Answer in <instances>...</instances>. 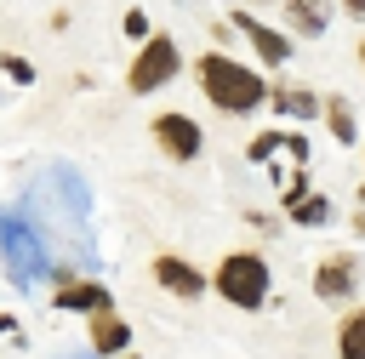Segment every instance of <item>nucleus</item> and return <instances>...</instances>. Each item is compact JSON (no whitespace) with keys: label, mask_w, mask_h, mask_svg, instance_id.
<instances>
[{"label":"nucleus","mask_w":365,"mask_h":359,"mask_svg":"<svg viewBox=\"0 0 365 359\" xmlns=\"http://www.w3.org/2000/svg\"><path fill=\"white\" fill-rule=\"evenodd\" d=\"M279 148H285V131H257V137L245 142V160H257V165H262V160H268V154H279Z\"/></svg>","instance_id":"obj_15"},{"label":"nucleus","mask_w":365,"mask_h":359,"mask_svg":"<svg viewBox=\"0 0 365 359\" xmlns=\"http://www.w3.org/2000/svg\"><path fill=\"white\" fill-rule=\"evenodd\" d=\"M148 137H154V148L165 154V160H200V148H205V131H200V120L194 114H182V108H165V114H154L148 120Z\"/></svg>","instance_id":"obj_4"},{"label":"nucleus","mask_w":365,"mask_h":359,"mask_svg":"<svg viewBox=\"0 0 365 359\" xmlns=\"http://www.w3.org/2000/svg\"><path fill=\"white\" fill-rule=\"evenodd\" d=\"M319 114H325V131H331L342 148H354V142H359V120H354V103H348V97H325V103H319Z\"/></svg>","instance_id":"obj_10"},{"label":"nucleus","mask_w":365,"mask_h":359,"mask_svg":"<svg viewBox=\"0 0 365 359\" xmlns=\"http://www.w3.org/2000/svg\"><path fill=\"white\" fill-rule=\"evenodd\" d=\"M228 23H234V28L251 40V51H257V63H262V68H279V63H291V34H285V28H274V23H262V17H251L245 6H240Z\"/></svg>","instance_id":"obj_6"},{"label":"nucleus","mask_w":365,"mask_h":359,"mask_svg":"<svg viewBox=\"0 0 365 359\" xmlns=\"http://www.w3.org/2000/svg\"><path fill=\"white\" fill-rule=\"evenodd\" d=\"M228 308H262L268 302V291H274V268H268V256L262 251H222V262H217V274L205 279Z\"/></svg>","instance_id":"obj_2"},{"label":"nucleus","mask_w":365,"mask_h":359,"mask_svg":"<svg viewBox=\"0 0 365 359\" xmlns=\"http://www.w3.org/2000/svg\"><path fill=\"white\" fill-rule=\"evenodd\" d=\"M354 228H359V234H365V205H359V211H354Z\"/></svg>","instance_id":"obj_21"},{"label":"nucleus","mask_w":365,"mask_h":359,"mask_svg":"<svg viewBox=\"0 0 365 359\" xmlns=\"http://www.w3.org/2000/svg\"><path fill=\"white\" fill-rule=\"evenodd\" d=\"M177 68H182V51H177V40H171V34H148V40L137 46L131 68H125V85H131L137 97H148V91L171 85V80H177Z\"/></svg>","instance_id":"obj_3"},{"label":"nucleus","mask_w":365,"mask_h":359,"mask_svg":"<svg viewBox=\"0 0 365 359\" xmlns=\"http://www.w3.org/2000/svg\"><path fill=\"white\" fill-rule=\"evenodd\" d=\"M359 68H365V40H359Z\"/></svg>","instance_id":"obj_24"},{"label":"nucleus","mask_w":365,"mask_h":359,"mask_svg":"<svg viewBox=\"0 0 365 359\" xmlns=\"http://www.w3.org/2000/svg\"><path fill=\"white\" fill-rule=\"evenodd\" d=\"M285 23H291V34H325L331 6L325 0H285Z\"/></svg>","instance_id":"obj_11"},{"label":"nucleus","mask_w":365,"mask_h":359,"mask_svg":"<svg viewBox=\"0 0 365 359\" xmlns=\"http://www.w3.org/2000/svg\"><path fill=\"white\" fill-rule=\"evenodd\" d=\"M0 331H17V319H11V313H0Z\"/></svg>","instance_id":"obj_22"},{"label":"nucleus","mask_w":365,"mask_h":359,"mask_svg":"<svg viewBox=\"0 0 365 359\" xmlns=\"http://www.w3.org/2000/svg\"><path fill=\"white\" fill-rule=\"evenodd\" d=\"M336 353H342V359H365V302L342 313V325H336Z\"/></svg>","instance_id":"obj_13"},{"label":"nucleus","mask_w":365,"mask_h":359,"mask_svg":"<svg viewBox=\"0 0 365 359\" xmlns=\"http://www.w3.org/2000/svg\"><path fill=\"white\" fill-rule=\"evenodd\" d=\"M285 154H291V160H297V165H308V142H302V137H297V131H285Z\"/></svg>","instance_id":"obj_19"},{"label":"nucleus","mask_w":365,"mask_h":359,"mask_svg":"<svg viewBox=\"0 0 365 359\" xmlns=\"http://www.w3.org/2000/svg\"><path fill=\"white\" fill-rule=\"evenodd\" d=\"M285 217H291V222H297V228H319V222H331V199H325V194H314V188H308V194H302V199H297V205H285Z\"/></svg>","instance_id":"obj_14"},{"label":"nucleus","mask_w":365,"mask_h":359,"mask_svg":"<svg viewBox=\"0 0 365 359\" xmlns=\"http://www.w3.org/2000/svg\"><path fill=\"white\" fill-rule=\"evenodd\" d=\"M154 285L171 291V296H182V302L205 296V274H200L188 256H177V251H160V256H154Z\"/></svg>","instance_id":"obj_7"},{"label":"nucleus","mask_w":365,"mask_h":359,"mask_svg":"<svg viewBox=\"0 0 365 359\" xmlns=\"http://www.w3.org/2000/svg\"><path fill=\"white\" fill-rule=\"evenodd\" d=\"M120 28H125V40H137V46L154 34V23H148V11H143V6H131V11L120 17Z\"/></svg>","instance_id":"obj_16"},{"label":"nucleus","mask_w":365,"mask_h":359,"mask_svg":"<svg viewBox=\"0 0 365 359\" xmlns=\"http://www.w3.org/2000/svg\"><path fill=\"white\" fill-rule=\"evenodd\" d=\"M302 194H308V171H297V177L285 182V194H279V205H297Z\"/></svg>","instance_id":"obj_18"},{"label":"nucleus","mask_w":365,"mask_h":359,"mask_svg":"<svg viewBox=\"0 0 365 359\" xmlns=\"http://www.w3.org/2000/svg\"><path fill=\"white\" fill-rule=\"evenodd\" d=\"M342 6H348V11H354V17H365V0H342Z\"/></svg>","instance_id":"obj_20"},{"label":"nucleus","mask_w":365,"mask_h":359,"mask_svg":"<svg viewBox=\"0 0 365 359\" xmlns=\"http://www.w3.org/2000/svg\"><path fill=\"white\" fill-rule=\"evenodd\" d=\"M120 359H143V353H120Z\"/></svg>","instance_id":"obj_25"},{"label":"nucleus","mask_w":365,"mask_h":359,"mask_svg":"<svg viewBox=\"0 0 365 359\" xmlns=\"http://www.w3.org/2000/svg\"><path fill=\"white\" fill-rule=\"evenodd\" d=\"M0 68H6V80H17V85H29V80H34V63H29V57H17V51H6V57H0Z\"/></svg>","instance_id":"obj_17"},{"label":"nucleus","mask_w":365,"mask_h":359,"mask_svg":"<svg viewBox=\"0 0 365 359\" xmlns=\"http://www.w3.org/2000/svg\"><path fill=\"white\" fill-rule=\"evenodd\" d=\"M268 103H274V114L319 120V97H314V91H302V85H268Z\"/></svg>","instance_id":"obj_12"},{"label":"nucleus","mask_w":365,"mask_h":359,"mask_svg":"<svg viewBox=\"0 0 365 359\" xmlns=\"http://www.w3.org/2000/svg\"><path fill=\"white\" fill-rule=\"evenodd\" d=\"M314 296L319 302H348L359 296V256L354 251H331L314 262Z\"/></svg>","instance_id":"obj_5"},{"label":"nucleus","mask_w":365,"mask_h":359,"mask_svg":"<svg viewBox=\"0 0 365 359\" xmlns=\"http://www.w3.org/2000/svg\"><path fill=\"white\" fill-rule=\"evenodd\" d=\"M194 80H200L205 103L222 108V114H257V108L268 103V80H262L251 63H240L234 51H205V57L194 63Z\"/></svg>","instance_id":"obj_1"},{"label":"nucleus","mask_w":365,"mask_h":359,"mask_svg":"<svg viewBox=\"0 0 365 359\" xmlns=\"http://www.w3.org/2000/svg\"><path fill=\"white\" fill-rule=\"evenodd\" d=\"M51 302H57L63 313H86V319L114 308V296H108V285H103V279H63Z\"/></svg>","instance_id":"obj_8"},{"label":"nucleus","mask_w":365,"mask_h":359,"mask_svg":"<svg viewBox=\"0 0 365 359\" xmlns=\"http://www.w3.org/2000/svg\"><path fill=\"white\" fill-rule=\"evenodd\" d=\"M240 6H268V0H240Z\"/></svg>","instance_id":"obj_23"},{"label":"nucleus","mask_w":365,"mask_h":359,"mask_svg":"<svg viewBox=\"0 0 365 359\" xmlns=\"http://www.w3.org/2000/svg\"><path fill=\"white\" fill-rule=\"evenodd\" d=\"M86 342H91V353H103V359H120L125 353V342H131V325L108 308V313H91L86 319Z\"/></svg>","instance_id":"obj_9"},{"label":"nucleus","mask_w":365,"mask_h":359,"mask_svg":"<svg viewBox=\"0 0 365 359\" xmlns=\"http://www.w3.org/2000/svg\"><path fill=\"white\" fill-rule=\"evenodd\" d=\"M359 205H365V182H359Z\"/></svg>","instance_id":"obj_26"}]
</instances>
